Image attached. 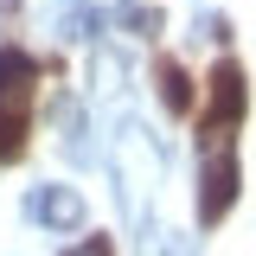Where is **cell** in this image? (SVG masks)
I'll return each mask as SVG.
<instances>
[{
	"label": "cell",
	"mask_w": 256,
	"mask_h": 256,
	"mask_svg": "<svg viewBox=\"0 0 256 256\" xmlns=\"http://www.w3.org/2000/svg\"><path fill=\"white\" fill-rule=\"evenodd\" d=\"M32 109H38V58L20 45H0V166L26 160Z\"/></svg>",
	"instance_id": "obj_1"
},
{
	"label": "cell",
	"mask_w": 256,
	"mask_h": 256,
	"mask_svg": "<svg viewBox=\"0 0 256 256\" xmlns=\"http://www.w3.org/2000/svg\"><path fill=\"white\" fill-rule=\"evenodd\" d=\"M244 116H250V77H244V64L224 52V58L212 64V77L198 84V109H192V134H198V148L237 141Z\"/></svg>",
	"instance_id": "obj_2"
},
{
	"label": "cell",
	"mask_w": 256,
	"mask_h": 256,
	"mask_svg": "<svg viewBox=\"0 0 256 256\" xmlns=\"http://www.w3.org/2000/svg\"><path fill=\"white\" fill-rule=\"evenodd\" d=\"M116 180H122L128 224H148V205H154V186H160V141L141 122H122V141H116Z\"/></svg>",
	"instance_id": "obj_3"
},
{
	"label": "cell",
	"mask_w": 256,
	"mask_h": 256,
	"mask_svg": "<svg viewBox=\"0 0 256 256\" xmlns=\"http://www.w3.org/2000/svg\"><path fill=\"white\" fill-rule=\"evenodd\" d=\"M237 192H244V166H237V141H218V148H198V224H205V230L230 218Z\"/></svg>",
	"instance_id": "obj_4"
},
{
	"label": "cell",
	"mask_w": 256,
	"mask_h": 256,
	"mask_svg": "<svg viewBox=\"0 0 256 256\" xmlns=\"http://www.w3.org/2000/svg\"><path fill=\"white\" fill-rule=\"evenodd\" d=\"M26 212H32V224H45V230H77V224H84V192L77 186H38L26 198Z\"/></svg>",
	"instance_id": "obj_5"
},
{
	"label": "cell",
	"mask_w": 256,
	"mask_h": 256,
	"mask_svg": "<svg viewBox=\"0 0 256 256\" xmlns=\"http://www.w3.org/2000/svg\"><path fill=\"white\" fill-rule=\"evenodd\" d=\"M154 90H160V102H166V116H192V109H198V84H192V70L173 58V52L154 58Z\"/></svg>",
	"instance_id": "obj_6"
},
{
	"label": "cell",
	"mask_w": 256,
	"mask_h": 256,
	"mask_svg": "<svg viewBox=\"0 0 256 256\" xmlns=\"http://www.w3.org/2000/svg\"><path fill=\"white\" fill-rule=\"evenodd\" d=\"M96 26H102V13H96L90 0H64V6H58V38H64V45H90Z\"/></svg>",
	"instance_id": "obj_7"
},
{
	"label": "cell",
	"mask_w": 256,
	"mask_h": 256,
	"mask_svg": "<svg viewBox=\"0 0 256 256\" xmlns=\"http://www.w3.org/2000/svg\"><path fill=\"white\" fill-rule=\"evenodd\" d=\"M116 20L134 26V38H154V32H160V13H154V6H128V0H122V6H116Z\"/></svg>",
	"instance_id": "obj_8"
},
{
	"label": "cell",
	"mask_w": 256,
	"mask_h": 256,
	"mask_svg": "<svg viewBox=\"0 0 256 256\" xmlns=\"http://www.w3.org/2000/svg\"><path fill=\"white\" fill-rule=\"evenodd\" d=\"M122 90V64H116V52H96V96H116Z\"/></svg>",
	"instance_id": "obj_9"
},
{
	"label": "cell",
	"mask_w": 256,
	"mask_h": 256,
	"mask_svg": "<svg viewBox=\"0 0 256 256\" xmlns=\"http://www.w3.org/2000/svg\"><path fill=\"white\" fill-rule=\"evenodd\" d=\"M154 256H192V237L173 244V230H154Z\"/></svg>",
	"instance_id": "obj_10"
},
{
	"label": "cell",
	"mask_w": 256,
	"mask_h": 256,
	"mask_svg": "<svg viewBox=\"0 0 256 256\" xmlns=\"http://www.w3.org/2000/svg\"><path fill=\"white\" fill-rule=\"evenodd\" d=\"M64 256H116V244H109V237H84L77 250H64Z\"/></svg>",
	"instance_id": "obj_11"
}]
</instances>
